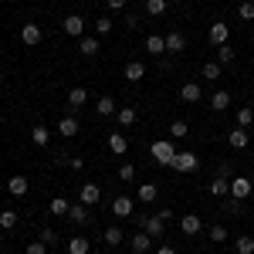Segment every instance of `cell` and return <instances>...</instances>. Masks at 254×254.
Masks as SVG:
<instances>
[{"label": "cell", "instance_id": "6da1fadb", "mask_svg": "<svg viewBox=\"0 0 254 254\" xmlns=\"http://www.w3.org/2000/svg\"><path fill=\"white\" fill-rule=\"evenodd\" d=\"M153 159H156L159 166H173L176 159V149H173V139H159V142H153Z\"/></svg>", "mask_w": 254, "mask_h": 254}, {"label": "cell", "instance_id": "7a4b0ae2", "mask_svg": "<svg viewBox=\"0 0 254 254\" xmlns=\"http://www.w3.org/2000/svg\"><path fill=\"white\" fill-rule=\"evenodd\" d=\"M136 224H139V231H146L149 237H163V227H166V220H159L156 214H153V217L139 214V217H136Z\"/></svg>", "mask_w": 254, "mask_h": 254}, {"label": "cell", "instance_id": "3957f363", "mask_svg": "<svg viewBox=\"0 0 254 254\" xmlns=\"http://www.w3.org/2000/svg\"><path fill=\"white\" fill-rule=\"evenodd\" d=\"M207 38H210V44H214V48L227 44V38H231V27H227V20H214V24H210V31H207Z\"/></svg>", "mask_w": 254, "mask_h": 254}, {"label": "cell", "instance_id": "277c9868", "mask_svg": "<svg viewBox=\"0 0 254 254\" xmlns=\"http://www.w3.org/2000/svg\"><path fill=\"white\" fill-rule=\"evenodd\" d=\"M68 220L75 224V227H85L88 220H92V207H85V203H71V210H68Z\"/></svg>", "mask_w": 254, "mask_h": 254}, {"label": "cell", "instance_id": "5b68a950", "mask_svg": "<svg viewBox=\"0 0 254 254\" xmlns=\"http://www.w3.org/2000/svg\"><path fill=\"white\" fill-rule=\"evenodd\" d=\"M41 38H44V31H41V24H34V20L20 27V41H24L27 48H34V44H41Z\"/></svg>", "mask_w": 254, "mask_h": 254}, {"label": "cell", "instance_id": "8992f818", "mask_svg": "<svg viewBox=\"0 0 254 254\" xmlns=\"http://www.w3.org/2000/svg\"><path fill=\"white\" fill-rule=\"evenodd\" d=\"M173 170L176 173H193L196 170V153H176V159H173Z\"/></svg>", "mask_w": 254, "mask_h": 254}, {"label": "cell", "instance_id": "52a82bcc", "mask_svg": "<svg viewBox=\"0 0 254 254\" xmlns=\"http://www.w3.org/2000/svg\"><path fill=\"white\" fill-rule=\"evenodd\" d=\"M180 231H183L187 237H196L200 231H203V224H200V217H196V214H183V217H180Z\"/></svg>", "mask_w": 254, "mask_h": 254}, {"label": "cell", "instance_id": "ba28073f", "mask_svg": "<svg viewBox=\"0 0 254 254\" xmlns=\"http://www.w3.org/2000/svg\"><path fill=\"white\" fill-rule=\"evenodd\" d=\"M251 190H254V183L248 176H234V180H231V196H237V200L251 196Z\"/></svg>", "mask_w": 254, "mask_h": 254}, {"label": "cell", "instance_id": "9c48e42d", "mask_svg": "<svg viewBox=\"0 0 254 254\" xmlns=\"http://www.w3.org/2000/svg\"><path fill=\"white\" fill-rule=\"evenodd\" d=\"M78 200L85 203V207H95L98 200H102V187H98V183H85L81 193H78Z\"/></svg>", "mask_w": 254, "mask_h": 254}, {"label": "cell", "instance_id": "30bf717a", "mask_svg": "<svg viewBox=\"0 0 254 254\" xmlns=\"http://www.w3.org/2000/svg\"><path fill=\"white\" fill-rule=\"evenodd\" d=\"M248 142H251V136H248V129H241V126L227 132V146H231V149H244Z\"/></svg>", "mask_w": 254, "mask_h": 254}, {"label": "cell", "instance_id": "8fae6325", "mask_svg": "<svg viewBox=\"0 0 254 254\" xmlns=\"http://www.w3.org/2000/svg\"><path fill=\"white\" fill-rule=\"evenodd\" d=\"M95 112H98V116H102V119L116 116V112H119L116 98H112V95H102V98H98V102H95Z\"/></svg>", "mask_w": 254, "mask_h": 254}, {"label": "cell", "instance_id": "7c38bea8", "mask_svg": "<svg viewBox=\"0 0 254 254\" xmlns=\"http://www.w3.org/2000/svg\"><path fill=\"white\" fill-rule=\"evenodd\" d=\"M78 129H81V126H78V119H75V116H61V122H58V132H61L64 139L78 136Z\"/></svg>", "mask_w": 254, "mask_h": 254}, {"label": "cell", "instance_id": "4fadbf2b", "mask_svg": "<svg viewBox=\"0 0 254 254\" xmlns=\"http://www.w3.org/2000/svg\"><path fill=\"white\" fill-rule=\"evenodd\" d=\"M7 190H10V196H27L31 183H27V176H10L7 180Z\"/></svg>", "mask_w": 254, "mask_h": 254}, {"label": "cell", "instance_id": "5bb4252c", "mask_svg": "<svg viewBox=\"0 0 254 254\" xmlns=\"http://www.w3.org/2000/svg\"><path fill=\"white\" fill-rule=\"evenodd\" d=\"M112 214H116L119 220L132 217V200H129V196H116V200H112Z\"/></svg>", "mask_w": 254, "mask_h": 254}, {"label": "cell", "instance_id": "9a60e30c", "mask_svg": "<svg viewBox=\"0 0 254 254\" xmlns=\"http://www.w3.org/2000/svg\"><path fill=\"white\" fill-rule=\"evenodd\" d=\"M81 31H85V17H78V14L64 17V34L68 38H81Z\"/></svg>", "mask_w": 254, "mask_h": 254}, {"label": "cell", "instance_id": "2e32d148", "mask_svg": "<svg viewBox=\"0 0 254 254\" xmlns=\"http://www.w3.org/2000/svg\"><path fill=\"white\" fill-rule=\"evenodd\" d=\"M153 241H156V237H149L146 231H139V234L132 237L129 244H132V251H136V254H149V248H153Z\"/></svg>", "mask_w": 254, "mask_h": 254}, {"label": "cell", "instance_id": "e0dca14e", "mask_svg": "<svg viewBox=\"0 0 254 254\" xmlns=\"http://www.w3.org/2000/svg\"><path fill=\"white\" fill-rule=\"evenodd\" d=\"M122 75H126V81H142L146 78V64H142V61H129Z\"/></svg>", "mask_w": 254, "mask_h": 254}, {"label": "cell", "instance_id": "ac0fdd59", "mask_svg": "<svg viewBox=\"0 0 254 254\" xmlns=\"http://www.w3.org/2000/svg\"><path fill=\"white\" fill-rule=\"evenodd\" d=\"M183 48H187V38H183L180 31H170V34H166V51H170V55H180Z\"/></svg>", "mask_w": 254, "mask_h": 254}, {"label": "cell", "instance_id": "d6986e66", "mask_svg": "<svg viewBox=\"0 0 254 254\" xmlns=\"http://www.w3.org/2000/svg\"><path fill=\"white\" fill-rule=\"evenodd\" d=\"M180 98H183V102H200V98H203V88H200L196 81H187V85L180 88Z\"/></svg>", "mask_w": 254, "mask_h": 254}, {"label": "cell", "instance_id": "ffe728a7", "mask_svg": "<svg viewBox=\"0 0 254 254\" xmlns=\"http://www.w3.org/2000/svg\"><path fill=\"white\" fill-rule=\"evenodd\" d=\"M109 149H112L116 156H126V153H129V139L119 136V132H112V136H109Z\"/></svg>", "mask_w": 254, "mask_h": 254}, {"label": "cell", "instance_id": "44dd1931", "mask_svg": "<svg viewBox=\"0 0 254 254\" xmlns=\"http://www.w3.org/2000/svg\"><path fill=\"white\" fill-rule=\"evenodd\" d=\"M116 116H119V126H126V129H129V126H136L139 112H136V109H132V105H122V109H119Z\"/></svg>", "mask_w": 254, "mask_h": 254}, {"label": "cell", "instance_id": "7402d4cb", "mask_svg": "<svg viewBox=\"0 0 254 254\" xmlns=\"http://www.w3.org/2000/svg\"><path fill=\"white\" fill-rule=\"evenodd\" d=\"M156 196H159L156 183H139V200H142V203H156Z\"/></svg>", "mask_w": 254, "mask_h": 254}, {"label": "cell", "instance_id": "603a6c76", "mask_svg": "<svg viewBox=\"0 0 254 254\" xmlns=\"http://www.w3.org/2000/svg\"><path fill=\"white\" fill-rule=\"evenodd\" d=\"M98 48H102V44H98L95 38H78V51L85 55V58H95V55H98Z\"/></svg>", "mask_w": 254, "mask_h": 254}, {"label": "cell", "instance_id": "cb8c5ba5", "mask_svg": "<svg viewBox=\"0 0 254 254\" xmlns=\"http://www.w3.org/2000/svg\"><path fill=\"white\" fill-rule=\"evenodd\" d=\"M85 102H88V92H85L81 85H75V88L68 92V105H71V109H81Z\"/></svg>", "mask_w": 254, "mask_h": 254}, {"label": "cell", "instance_id": "d4e9b609", "mask_svg": "<svg viewBox=\"0 0 254 254\" xmlns=\"http://www.w3.org/2000/svg\"><path fill=\"white\" fill-rule=\"evenodd\" d=\"M210 193H214V196H227V193H231V180L214 176V180H210Z\"/></svg>", "mask_w": 254, "mask_h": 254}, {"label": "cell", "instance_id": "484cf974", "mask_svg": "<svg viewBox=\"0 0 254 254\" xmlns=\"http://www.w3.org/2000/svg\"><path fill=\"white\" fill-rule=\"evenodd\" d=\"M146 51H149V55H163V51H166V38L149 34V38H146Z\"/></svg>", "mask_w": 254, "mask_h": 254}, {"label": "cell", "instance_id": "4316f807", "mask_svg": "<svg viewBox=\"0 0 254 254\" xmlns=\"http://www.w3.org/2000/svg\"><path fill=\"white\" fill-rule=\"evenodd\" d=\"M17 210H0V231H14L17 227Z\"/></svg>", "mask_w": 254, "mask_h": 254}, {"label": "cell", "instance_id": "83f0119b", "mask_svg": "<svg viewBox=\"0 0 254 254\" xmlns=\"http://www.w3.org/2000/svg\"><path fill=\"white\" fill-rule=\"evenodd\" d=\"M88 248H92L88 237H71L68 241V254H88Z\"/></svg>", "mask_w": 254, "mask_h": 254}, {"label": "cell", "instance_id": "f1b7e54d", "mask_svg": "<svg viewBox=\"0 0 254 254\" xmlns=\"http://www.w3.org/2000/svg\"><path fill=\"white\" fill-rule=\"evenodd\" d=\"M68 210H71V203H68L64 196H55V200H51V214L55 217H68Z\"/></svg>", "mask_w": 254, "mask_h": 254}, {"label": "cell", "instance_id": "f546056e", "mask_svg": "<svg viewBox=\"0 0 254 254\" xmlns=\"http://www.w3.org/2000/svg\"><path fill=\"white\" fill-rule=\"evenodd\" d=\"M227 105H231V95H227V92H214V98H210V109H214V112H224Z\"/></svg>", "mask_w": 254, "mask_h": 254}, {"label": "cell", "instance_id": "4dcf8cb0", "mask_svg": "<svg viewBox=\"0 0 254 254\" xmlns=\"http://www.w3.org/2000/svg\"><path fill=\"white\" fill-rule=\"evenodd\" d=\"M48 139H51V132H48L44 126H34V129H31V142H34V146H48Z\"/></svg>", "mask_w": 254, "mask_h": 254}, {"label": "cell", "instance_id": "1f68e13d", "mask_svg": "<svg viewBox=\"0 0 254 254\" xmlns=\"http://www.w3.org/2000/svg\"><path fill=\"white\" fill-rule=\"evenodd\" d=\"M146 14L149 17H163L166 14V0H146Z\"/></svg>", "mask_w": 254, "mask_h": 254}, {"label": "cell", "instance_id": "d6a6232c", "mask_svg": "<svg viewBox=\"0 0 254 254\" xmlns=\"http://www.w3.org/2000/svg\"><path fill=\"white\" fill-rule=\"evenodd\" d=\"M122 231H119V227H109V231H105V234H102V241H105V244H109V248H119V244H122Z\"/></svg>", "mask_w": 254, "mask_h": 254}, {"label": "cell", "instance_id": "836d02e7", "mask_svg": "<svg viewBox=\"0 0 254 254\" xmlns=\"http://www.w3.org/2000/svg\"><path fill=\"white\" fill-rule=\"evenodd\" d=\"M234 251L237 254H254V237H248V234L237 237V241H234Z\"/></svg>", "mask_w": 254, "mask_h": 254}, {"label": "cell", "instance_id": "e575fe53", "mask_svg": "<svg viewBox=\"0 0 254 254\" xmlns=\"http://www.w3.org/2000/svg\"><path fill=\"white\" fill-rule=\"evenodd\" d=\"M200 75H203L207 81H217L220 78V64H217V61H207V64L200 68Z\"/></svg>", "mask_w": 254, "mask_h": 254}, {"label": "cell", "instance_id": "d590c367", "mask_svg": "<svg viewBox=\"0 0 254 254\" xmlns=\"http://www.w3.org/2000/svg\"><path fill=\"white\" fill-rule=\"evenodd\" d=\"M231 61H234V48L231 44H220L217 48V64H231Z\"/></svg>", "mask_w": 254, "mask_h": 254}, {"label": "cell", "instance_id": "8d00e7d4", "mask_svg": "<svg viewBox=\"0 0 254 254\" xmlns=\"http://www.w3.org/2000/svg\"><path fill=\"white\" fill-rule=\"evenodd\" d=\"M237 126H241V129L254 126V109H237Z\"/></svg>", "mask_w": 254, "mask_h": 254}, {"label": "cell", "instance_id": "74e56055", "mask_svg": "<svg viewBox=\"0 0 254 254\" xmlns=\"http://www.w3.org/2000/svg\"><path fill=\"white\" fill-rule=\"evenodd\" d=\"M207 234H210V241H214V244H224V241H227V227H224V224H214Z\"/></svg>", "mask_w": 254, "mask_h": 254}, {"label": "cell", "instance_id": "f35d334b", "mask_svg": "<svg viewBox=\"0 0 254 254\" xmlns=\"http://www.w3.org/2000/svg\"><path fill=\"white\" fill-rule=\"evenodd\" d=\"M119 180H122V183L136 180V166H132V163H122V166H119Z\"/></svg>", "mask_w": 254, "mask_h": 254}, {"label": "cell", "instance_id": "ab89813d", "mask_svg": "<svg viewBox=\"0 0 254 254\" xmlns=\"http://www.w3.org/2000/svg\"><path fill=\"white\" fill-rule=\"evenodd\" d=\"M187 132H190V129H187V122H183V119H176L173 126H170V136H173V139H183Z\"/></svg>", "mask_w": 254, "mask_h": 254}, {"label": "cell", "instance_id": "60d3db41", "mask_svg": "<svg viewBox=\"0 0 254 254\" xmlns=\"http://www.w3.org/2000/svg\"><path fill=\"white\" fill-rule=\"evenodd\" d=\"M95 31L98 34H109L112 31V17H95Z\"/></svg>", "mask_w": 254, "mask_h": 254}, {"label": "cell", "instance_id": "b9f144b4", "mask_svg": "<svg viewBox=\"0 0 254 254\" xmlns=\"http://www.w3.org/2000/svg\"><path fill=\"white\" fill-rule=\"evenodd\" d=\"M237 14H241L244 20H254V0H248V3H241V7H237Z\"/></svg>", "mask_w": 254, "mask_h": 254}, {"label": "cell", "instance_id": "7bdbcfd3", "mask_svg": "<svg viewBox=\"0 0 254 254\" xmlns=\"http://www.w3.org/2000/svg\"><path fill=\"white\" fill-rule=\"evenodd\" d=\"M27 254H48V244H44V241H31V244H27Z\"/></svg>", "mask_w": 254, "mask_h": 254}, {"label": "cell", "instance_id": "ee69618b", "mask_svg": "<svg viewBox=\"0 0 254 254\" xmlns=\"http://www.w3.org/2000/svg\"><path fill=\"white\" fill-rule=\"evenodd\" d=\"M41 241H44V244L51 248V244H58V234H55L51 227H41Z\"/></svg>", "mask_w": 254, "mask_h": 254}, {"label": "cell", "instance_id": "f6af8a7d", "mask_svg": "<svg viewBox=\"0 0 254 254\" xmlns=\"http://www.w3.org/2000/svg\"><path fill=\"white\" fill-rule=\"evenodd\" d=\"M126 3H129V0H105L109 10H126Z\"/></svg>", "mask_w": 254, "mask_h": 254}, {"label": "cell", "instance_id": "bcb514c9", "mask_svg": "<svg viewBox=\"0 0 254 254\" xmlns=\"http://www.w3.org/2000/svg\"><path fill=\"white\" fill-rule=\"evenodd\" d=\"M81 166H85V159H81V156H71V159H68V170H75V173H78Z\"/></svg>", "mask_w": 254, "mask_h": 254}, {"label": "cell", "instance_id": "7dc6e473", "mask_svg": "<svg viewBox=\"0 0 254 254\" xmlns=\"http://www.w3.org/2000/svg\"><path fill=\"white\" fill-rule=\"evenodd\" d=\"M227 210H231V214H241V200H237V196L227 200Z\"/></svg>", "mask_w": 254, "mask_h": 254}, {"label": "cell", "instance_id": "c3c4849f", "mask_svg": "<svg viewBox=\"0 0 254 254\" xmlns=\"http://www.w3.org/2000/svg\"><path fill=\"white\" fill-rule=\"evenodd\" d=\"M156 254H176V248H170V244H163V248H159Z\"/></svg>", "mask_w": 254, "mask_h": 254}, {"label": "cell", "instance_id": "681fc988", "mask_svg": "<svg viewBox=\"0 0 254 254\" xmlns=\"http://www.w3.org/2000/svg\"><path fill=\"white\" fill-rule=\"evenodd\" d=\"M0 248H3V231H0Z\"/></svg>", "mask_w": 254, "mask_h": 254}, {"label": "cell", "instance_id": "f907efd6", "mask_svg": "<svg viewBox=\"0 0 254 254\" xmlns=\"http://www.w3.org/2000/svg\"><path fill=\"white\" fill-rule=\"evenodd\" d=\"M237 3H248V0H237Z\"/></svg>", "mask_w": 254, "mask_h": 254}]
</instances>
